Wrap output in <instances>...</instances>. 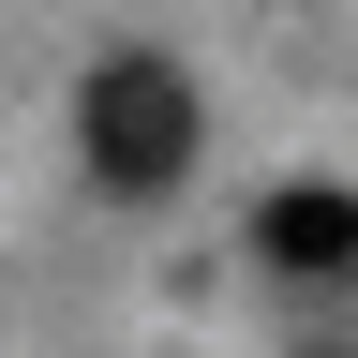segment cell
Wrapping results in <instances>:
<instances>
[{
    "mask_svg": "<svg viewBox=\"0 0 358 358\" xmlns=\"http://www.w3.org/2000/svg\"><path fill=\"white\" fill-rule=\"evenodd\" d=\"M75 134H90V179H105V194H164V179L194 164V75L150 60V45H120V60H90V90H75Z\"/></svg>",
    "mask_w": 358,
    "mask_h": 358,
    "instance_id": "cell-1",
    "label": "cell"
},
{
    "mask_svg": "<svg viewBox=\"0 0 358 358\" xmlns=\"http://www.w3.org/2000/svg\"><path fill=\"white\" fill-rule=\"evenodd\" d=\"M254 254L284 268V284H358V194L343 179H284V194L254 209Z\"/></svg>",
    "mask_w": 358,
    "mask_h": 358,
    "instance_id": "cell-2",
    "label": "cell"
}]
</instances>
